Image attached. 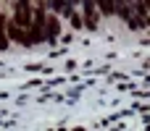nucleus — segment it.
<instances>
[{
    "instance_id": "1",
    "label": "nucleus",
    "mask_w": 150,
    "mask_h": 131,
    "mask_svg": "<svg viewBox=\"0 0 150 131\" xmlns=\"http://www.w3.org/2000/svg\"><path fill=\"white\" fill-rule=\"evenodd\" d=\"M13 21L21 24V26L32 24V5H29V0H16V5H13Z\"/></svg>"
},
{
    "instance_id": "2",
    "label": "nucleus",
    "mask_w": 150,
    "mask_h": 131,
    "mask_svg": "<svg viewBox=\"0 0 150 131\" xmlns=\"http://www.w3.org/2000/svg\"><path fill=\"white\" fill-rule=\"evenodd\" d=\"M58 34H61V24H58V18H55V16H47V21H45V39H47V42H55Z\"/></svg>"
},
{
    "instance_id": "3",
    "label": "nucleus",
    "mask_w": 150,
    "mask_h": 131,
    "mask_svg": "<svg viewBox=\"0 0 150 131\" xmlns=\"http://www.w3.org/2000/svg\"><path fill=\"white\" fill-rule=\"evenodd\" d=\"M8 37H11L13 42H21V45H26L24 26H21V24H16V21H8Z\"/></svg>"
},
{
    "instance_id": "4",
    "label": "nucleus",
    "mask_w": 150,
    "mask_h": 131,
    "mask_svg": "<svg viewBox=\"0 0 150 131\" xmlns=\"http://www.w3.org/2000/svg\"><path fill=\"white\" fill-rule=\"evenodd\" d=\"M50 5H53V11H61V13L69 16V18H71V13H74V3H71V0H50Z\"/></svg>"
},
{
    "instance_id": "5",
    "label": "nucleus",
    "mask_w": 150,
    "mask_h": 131,
    "mask_svg": "<svg viewBox=\"0 0 150 131\" xmlns=\"http://www.w3.org/2000/svg\"><path fill=\"white\" fill-rule=\"evenodd\" d=\"M8 16L0 13V50H8Z\"/></svg>"
},
{
    "instance_id": "6",
    "label": "nucleus",
    "mask_w": 150,
    "mask_h": 131,
    "mask_svg": "<svg viewBox=\"0 0 150 131\" xmlns=\"http://www.w3.org/2000/svg\"><path fill=\"white\" fill-rule=\"evenodd\" d=\"M95 3H98L100 16H116V11H113V0H95Z\"/></svg>"
},
{
    "instance_id": "7",
    "label": "nucleus",
    "mask_w": 150,
    "mask_h": 131,
    "mask_svg": "<svg viewBox=\"0 0 150 131\" xmlns=\"http://www.w3.org/2000/svg\"><path fill=\"white\" fill-rule=\"evenodd\" d=\"M71 26H74V29H82V26H84V18H82L79 13H71Z\"/></svg>"
}]
</instances>
